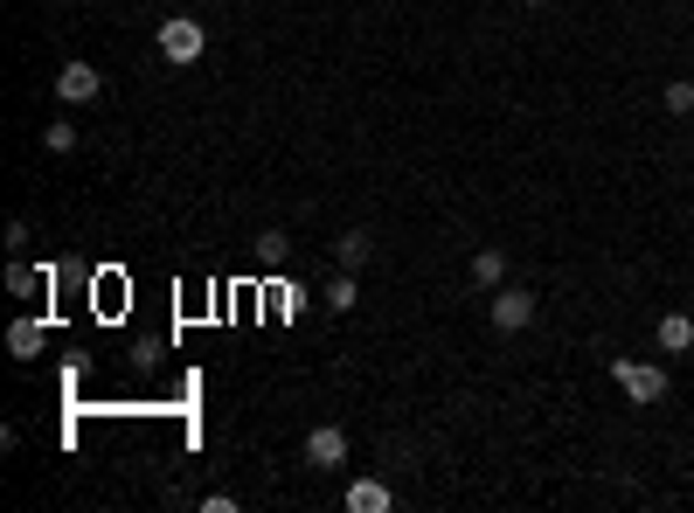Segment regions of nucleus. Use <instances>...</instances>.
<instances>
[{
    "mask_svg": "<svg viewBox=\"0 0 694 513\" xmlns=\"http://www.w3.org/2000/svg\"><path fill=\"white\" fill-rule=\"evenodd\" d=\"M611 381H619L632 402H646V409L666 396V368L660 362H611Z\"/></svg>",
    "mask_w": 694,
    "mask_h": 513,
    "instance_id": "f257e3e1",
    "label": "nucleus"
},
{
    "mask_svg": "<svg viewBox=\"0 0 694 513\" xmlns=\"http://www.w3.org/2000/svg\"><path fill=\"white\" fill-rule=\"evenodd\" d=\"M201 49H209V29H201V21H188V14L160 21V56H167V63H195Z\"/></svg>",
    "mask_w": 694,
    "mask_h": 513,
    "instance_id": "f03ea898",
    "label": "nucleus"
},
{
    "mask_svg": "<svg viewBox=\"0 0 694 513\" xmlns=\"http://www.w3.org/2000/svg\"><path fill=\"white\" fill-rule=\"evenodd\" d=\"M486 320H494L500 333H521V326L535 320V292H521V285H500L494 299H486Z\"/></svg>",
    "mask_w": 694,
    "mask_h": 513,
    "instance_id": "7ed1b4c3",
    "label": "nucleus"
},
{
    "mask_svg": "<svg viewBox=\"0 0 694 513\" xmlns=\"http://www.w3.org/2000/svg\"><path fill=\"white\" fill-rule=\"evenodd\" d=\"M305 465H320V472H333V465H348V438L333 423H320L313 438H305Z\"/></svg>",
    "mask_w": 694,
    "mask_h": 513,
    "instance_id": "20e7f679",
    "label": "nucleus"
},
{
    "mask_svg": "<svg viewBox=\"0 0 694 513\" xmlns=\"http://www.w3.org/2000/svg\"><path fill=\"white\" fill-rule=\"evenodd\" d=\"M56 91L70 97V105H91V97L105 91V76H97L91 63H63V70H56Z\"/></svg>",
    "mask_w": 694,
    "mask_h": 513,
    "instance_id": "39448f33",
    "label": "nucleus"
},
{
    "mask_svg": "<svg viewBox=\"0 0 694 513\" xmlns=\"http://www.w3.org/2000/svg\"><path fill=\"white\" fill-rule=\"evenodd\" d=\"M348 513H390V485L382 479H354L348 485Z\"/></svg>",
    "mask_w": 694,
    "mask_h": 513,
    "instance_id": "423d86ee",
    "label": "nucleus"
},
{
    "mask_svg": "<svg viewBox=\"0 0 694 513\" xmlns=\"http://www.w3.org/2000/svg\"><path fill=\"white\" fill-rule=\"evenodd\" d=\"M333 256H341V271H362L369 256H375V237H369V229H348V237L333 243Z\"/></svg>",
    "mask_w": 694,
    "mask_h": 513,
    "instance_id": "0eeeda50",
    "label": "nucleus"
},
{
    "mask_svg": "<svg viewBox=\"0 0 694 513\" xmlns=\"http://www.w3.org/2000/svg\"><path fill=\"white\" fill-rule=\"evenodd\" d=\"M8 354H14V362H35V354H42V320H14L8 326Z\"/></svg>",
    "mask_w": 694,
    "mask_h": 513,
    "instance_id": "6e6552de",
    "label": "nucleus"
},
{
    "mask_svg": "<svg viewBox=\"0 0 694 513\" xmlns=\"http://www.w3.org/2000/svg\"><path fill=\"white\" fill-rule=\"evenodd\" d=\"M473 285H479V292H500V285H507V256H500V250H479V256H473Z\"/></svg>",
    "mask_w": 694,
    "mask_h": 513,
    "instance_id": "1a4fd4ad",
    "label": "nucleus"
},
{
    "mask_svg": "<svg viewBox=\"0 0 694 513\" xmlns=\"http://www.w3.org/2000/svg\"><path fill=\"white\" fill-rule=\"evenodd\" d=\"M660 347H666V354H687V347H694V320H687V313H666V320H660Z\"/></svg>",
    "mask_w": 694,
    "mask_h": 513,
    "instance_id": "9d476101",
    "label": "nucleus"
},
{
    "mask_svg": "<svg viewBox=\"0 0 694 513\" xmlns=\"http://www.w3.org/2000/svg\"><path fill=\"white\" fill-rule=\"evenodd\" d=\"M286 256H292L286 229H265V237H257V264H265V271H278V264H286Z\"/></svg>",
    "mask_w": 694,
    "mask_h": 513,
    "instance_id": "9b49d317",
    "label": "nucleus"
},
{
    "mask_svg": "<svg viewBox=\"0 0 694 513\" xmlns=\"http://www.w3.org/2000/svg\"><path fill=\"white\" fill-rule=\"evenodd\" d=\"M327 305H333V313H354V305H362V285H354V271H341V278L327 285Z\"/></svg>",
    "mask_w": 694,
    "mask_h": 513,
    "instance_id": "f8f14e48",
    "label": "nucleus"
},
{
    "mask_svg": "<svg viewBox=\"0 0 694 513\" xmlns=\"http://www.w3.org/2000/svg\"><path fill=\"white\" fill-rule=\"evenodd\" d=\"M666 112H694V84H687V76L666 84Z\"/></svg>",
    "mask_w": 694,
    "mask_h": 513,
    "instance_id": "ddd939ff",
    "label": "nucleus"
},
{
    "mask_svg": "<svg viewBox=\"0 0 694 513\" xmlns=\"http://www.w3.org/2000/svg\"><path fill=\"white\" fill-rule=\"evenodd\" d=\"M42 139H49V153H70V146H76V125H70V118H56Z\"/></svg>",
    "mask_w": 694,
    "mask_h": 513,
    "instance_id": "4468645a",
    "label": "nucleus"
},
{
    "mask_svg": "<svg viewBox=\"0 0 694 513\" xmlns=\"http://www.w3.org/2000/svg\"><path fill=\"white\" fill-rule=\"evenodd\" d=\"M35 285H42V278H35V271H29V264H14V271H8V292H14V299H29V292H35Z\"/></svg>",
    "mask_w": 694,
    "mask_h": 513,
    "instance_id": "2eb2a0df",
    "label": "nucleus"
}]
</instances>
